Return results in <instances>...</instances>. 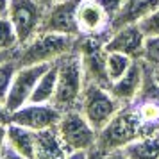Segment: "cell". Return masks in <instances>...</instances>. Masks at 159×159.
I'll return each instance as SVG.
<instances>
[{
  "mask_svg": "<svg viewBox=\"0 0 159 159\" xmlns=\"http://www.w3.org/2000/svg\"><path fill=\"white\" fill-rule=\"evenodd\" d=\"M77 36H66L57 32L41 30L27 43L20 45L15 52V57L20 66L30 65H52L66 54L75 52Z\"/></svg>",
  "mask_w": 159,
  "mask_h": 159,
  "instance_id": "1",
  "label": "cell"
},
{
  "mask_svg": "<svg viewBox=\"0 0 159 159\" xmlns=\"http://www.w3.org/2000/svg\"><path fill=\"white\" fill-rule=\"evenodd\" d=\"M56 66H57V84H56V95L52 104L61 113L79 109L82 91L86 86L79 54L77 52L66 54L65 57L56 61Z\"/></svg>",
  "mask_w": 159,
  "mask_h": 159,
  "instance_id": "2",
  "label": "cell"
},
{
  "mask_svg": "<svg viewBox=\"0 0 159 159\" xmlns=\"http://www.w3.org/2000/svg\"><path fill=\"white\" fill-rule=\"evenodd\" d=\"M141 136H148L143 122L132 104H125L120 107L111 122L98 130L97 136V147L104 152H111L116 148H123L127 143L134 141Z\"/></svg>",
  "mask_w": 159,
  "mask_h": 159,
  "instance_id": "3",
  "label": "cell"
},
{
  "mask_svg": "<svg viewBox=\"0 0 159 159\" xmlns=\"http://www.w3.org/2000/svg\"><path fill=\"white\" fill-rule=\"evenodd\" d=\"M120 107H122V104L111 95L109 88L98 86V84L84 86L79 111L84 115V118L97 132L102 130L111 122V118L120 111Z\"/></svg>",
  "mask_w": 159,
  "mask_h": 159,
  "instance_id": "4",
  "label": "cell"
},
{
  "mask_svg": "<svg viewBox=\"0 0 159 159\" xmlns=\"http://www.w3.org/2000/svg\"><path fill=\"white\" fill-rule=\"evenodd\" d=\"M56 129L70 154L72 152H88L89 148L97 147L98 132L89 125V122L84 118V115L79 109L65 111L59 118Z\"/></svg>",
  "mask_w": 159,
  "mask_h": 159,
  "instance_id": "5",
  "label": "cell"
},
{
  "mask_svg": "<svg viewBox=\"0 0 159 159\" xmlns=\"http://www.w3.org/2000/svg\"><path fill=\"white\" fill-rule=\"evenodd\" d=\"M45 11L47 6L38 0H11L7 18L15 27L20 45L27 43L38 32H41Z\"/></svg>",
  "mask_w": 159,
  "mask_h": 159,
  "instance_id": "6",
  "label": "cell"
},
{
  "mask_svg": "<svg viewBox=\"0 0 159 159\" xmlns=\"http://www.w3.org/2000/svg\"><path fill=\"white\" fill-rule=\"evenodd\" d=\"M48 66L50 65H30V66H20L16 70L11 88H9V93L6 97V102H4L9 113L20 109L30 100V95L36 88V82L47 72Z\"/></svg>",
  "mask_w": 159,
  "mask_h": 159,
  "instance_id": "7",
  "label": "cell"
},
{
  "mask_svg": "<svg viewBox=\"0 0 159 159\" xmlns=\"http://www.w3.org/2000/svg\"><path fill=\"white\" fill-rule=\"evenodd\" d=\"M80 0H63V2H52L47 6L41 30L57 32L66 36H79L80 30L77 25V6Z\"/></svg>",
  "mask_w": 159,
  "mask_h": 159,
  "instance_id": "8",
  "label": "cell"
},
{
  "mask_svg": "<svg viewBox=\"0 0 159 159\" xmlns=\"http://www.w3.org/2000/svg\"><path fill=\"white\" fill-rule=\"evenodd\" d=\"M61 115L63 113L54 104L27 102L25 106H22L20 109H16V111L11 113V122L38 132V130L56 127L59 122V118H61Z\"/></svg>",
  "mask_w": 159,
  "mask_h": 159,
  "instance_id": "9",
  "label": "cell"
},
{
  "mask_svg": "<svg viewBox=\"0 0 159 159\" xmlns=\"http://www.w3.org/2000/svg\"><path fill=\"white\" fill-rule=\"evenodd\" d=\"M147 72H148L147 65H145L141 59H136V61L132 63V66L123 73L120 79L115 80V82H111V86H109L111 95H113L122 106L130 104L132 100H136V97L139 95V91H141V88H143V84H145Z\"/></svg>",
  "mask_w": 159,
  "mask_h": 159,
  "instance_id": "10",
  "label": "cell"
},
{
  "mask_svg": "<svg viewBox=\"0 0 159 159\" xmlns=\"http://www.w3.org/2000/svg\"><path fill=\"white\" fill-rule=\"evenodd\" d=\"M145 39L147 36L141 32L139 25H125V27L111 30V36L106 43V50L120 52L132 59H141Z\"/></svg>",
  "mask_w": 159,
  "mask_h": 159,
  "instance_id": "11",
  "label": "cell"
},
{
  "mask_svg": "<svg viewBox=\"0 0 159 159\" xmlns=\"http://www.w3.org/2000/svg\"><path fill=\"white\" fill-rule=\"evenodd\" d=\"M75 16L80 34H100L111 30V18L97 0H80Z\"/></svg>",
  "mask_w": 159,
  "mask_h": 159,
  "instance_id": "12",
  "label": "cell"
},
{
  "mask_svg": "<svg viewBox=\"0 0 159 159\" xmlns=\"http://www.w3.org/2000/svg\"><path fill=\"white\" fill-rule=\"evenodd\" d=\"M157 7L159 0H125L120 13L111 20V30L125 27V25H138Z\"/></svg>",
  "mask_w": 159,
  "mask_h": 159,
  "instance_id": "13",
  "label": "cell"
},
{
  "mask_svg": "<svg viewBox=\"0 0 159 159\" xmlns=\"http://www.w3.org/2000/svg\"><path fill=\"white\" fill-rule=\"evenodd\" d=\"M68 154L70 152L66 150V147L56 127L36 132L34 159H66Z\"/></svg>",
  "mask_w": 159,
  "mask_h": 159,
  "instance_id": "14",
  "label": "cell"
},
{
  "mask_svg": "<svg viewBox=\"0 0 159 159\" xmlns=\"http://www.w3.org/2000/svg\"><path fill=\"white\" fill-rule=\"evenodd\" d=\"M6 143H7V148L16 152L18 156H23L27 159H34V147H36V132L34 130L9 122Z\"/></svg>",
  "mask_w": 159,
  "mask_h": 159,
  "instance_id": "15",
  "label": "cell"
},
{
  "mask_svg": "<svg viewBox=\"0 0 159 159\" xmlns=\"http://www.w3.org/2000/svg\"><path fill=\"white\" fill-rule=\"evenodd\" d=\"M129 159H159V132L141 136L123 147Z\"/></svg>",
  "mask_w": 159,
  "mask_h": 159,
  "instance_id": "16",
  "label": "cell"
},
{
  "mask_svg": "<svg viewBox=\"0 0 159 159\" xmlns=\"http://www.w3.org/2000/svg\"><path fill=\"white\" fill-rule=\"evenodd\" d=\"M56 84H57V66L52 63L47 72L39 77L36 82V88L30 95L29 102H36V104H52L54 95H56Z\"/></svg>",
  "mask_w": 159,
  "mask_h": 159,
  "instance_id": "17",
  "label": "cell"
},
{
  "mask_svg": "<svg viewBox=\"0 0 159 159\" xmlns=\"http://www.w3.org/2000/svg\"><path fill=\"white\" fill-rule=\"evenodd\" d=\"M134 61H136V59L129 57V56H125V54H120V52H107V56H106V68H107L109 80H111V82L118 80L123 73L132 66Z\"/></svg>",
  "mask_w": 159,
  "mask_h": 159,
  "instance_id": "18",
  "label": "cell"
},
{
  "mask_svg": "<svg viewBox=\"0 0 159 159\" xmlns=\"http://www.w3.org/2000/svg\"><path fill=\"white\" fill-rule=\"evenodd\" d=\"M20 47L16 30L7 16L0 18V52H11Z\"/></svg>",
  "mask_w": 159,
  "mask_h": 159,
  "instance_id": "19",
  "label": "cell"
},
{
  "mask_svg": "<svg viewBox=\"0 0 159 159\" xmlns=\"http://www.w3.org/2000/svg\"><path fill=\"white\" fill-rule=\"evenodd\" d=\"M18 68H20V65H18L15 56L0 65V102H6V97H7L11 82H13V77H15Z\"/></svg>",
  "mask_w": 159,
  "mask_h": 159,
  "instance_id": "20",
  "label": "cell"
},
{
  "mask_svg": "<svg viewBox=\"0 0 159 159\" xmlns=\"http://www.w3.org/2000/svg\"><path fill=\"white\" fill-rule=\"evenodd\" d=\"M141 61L148 68H159V36H150L145 39Z\"/></svg>",
  "mask_w": 159,
  "mask_h": 159,
  "instance_id": "21",
  "label": "cell"
},
{
  "mask_svg": "<svg viewBox=\"0 0 159 159\" xmlns=\"http://www.w3.org/2000/svg\"><path fill=\"white\" fill-rule=\"evenodd\" d=\"M138 25H139L141 32H143L147 38L159 36V7L156 9L154 13H150L147 18H143V20L138 23Z\"/></svg>",
  "mask_w": 159,
  "mask_h": 159,
  "instance_id": "22",
  "label": "cell"
},
{
  "mask_svg": "<svg viewBox=\"0 0 159 159\" xmlns=\"http://www.w3.org/2000/svg\"><path fill=\"white\" fill-rule=\"evenodd\" d=\"M97 2L100 4L102 9H104V11L109 15V18L113 20V18L120 13V9H122V6H123L125 0H97Z\"/></svg>",
  "mask_w": 159,
  "mask_h": 159,
  "instance_id": "23",
  "label": "cell"
},
{
  "mask_svg": "<svg viewBox=\"0 0 159 159\" xmlns=\"http://www.w3.org/2000/svg\"><path fill=\"white\" fill-rule=\"evenodd\" d=\"M86 159H106V152L100 150L98 147H93L86 152Z\"/></svg>",
  "mask_w": 159,
  "mask_h": 159,
  "instance_id": "24",
  "label": "cell"
},
{
  "mask_svg": "<svg viewBox=\"0 0 159 159\" xmlns=\"http://www.w3.org/2000/svg\"><path fill=\"white\" fill-rule=\"evenodd\" d=\"M6 134H7V125L6 123H0V156H2V152L6 150Z\"/></svg>",
  "mask_w": 159,
  "mask_h": 159,
  "instance_id": "25",
  "label": "cell"
},
{
  "mask_svg": "<svg viewBox=\"0 0 159 159\" xmlns=\"http://www.w3.org/2000/svg\"><path fill=\"white\" fill-rule=\"evenodd\" d=\"M9 122H11V113L7 111L4 102H0V123H6L7 125Z\"/></svg>",
  "mask_w": 159,
  "mask_h": 159,
  "instance_id": "26",
  "label": "cell"
},
{
  "mask_svg": "<svg viewBox=\"0 0 159 159\" xmlns=\"http://www.w3.org/2000/svg\"><path fill=\"white\" fill-rule=\"evenodd\" d=\"M106 159H129V157L125 156L123 148H116V150L106 152Z\"/></svg>",
  "mask_w": 159,
  "mask_h": 159,
  "instance_id": "27",
  "label": "cell"
},
{
  "mask_svg": "<svg viewBox=\"0 0 159 159\" xmlns=\"http://www.w3.org/2000/svg\"><path fill=\"white\" fill-rule=\"evenodd\" d=\"M0 159H27V157H23V156H18L16 152H13L11 148H7V147H6V150L2 152Z\"/></svg>",
  "mask_w": 159,
  "mask_h": 159,
  "instance_id": "28",
  "label": "cell"
},
{
  "mask_svg": "<svg viewBox=\"0 0 159 159\" xmlns=\"http://www.w3.org/2000/svg\"><path fill=\"white\" fill-rule=\"evenodd\" d=\"M9 4H11V0H0V18H2V16H7Z\"/></svg>",
  "mask_w": 159,
  "mask_h": 159,
  "instance_id": "29",
  "label": "cell"
},
{
  "mask_svg": "<svg viewBox=\"0 0 159 159\" xmlns=\"http://www.w3.org/2000/svg\"><path fill=\"white\" fill-rule=\"evenodd\" d=\"M66 159H86V152H72L66 156Z\"/></svg>",
  "mask_w": 159,
  "mask_h": 159,
  "instance_id": "30",
  "label": "cell"
},
{
  "mask_svg": "<svg viewBox=\"0 0 159 159\" xmlns=\"http://www.w3.org/2000/svg\"><path fill=\"white\" fill-rule=\"evenodd\" d=\"M15 52H16V50H11V52H0V65H2L4 61H7L9 57H13V56H15Z\"/></svg>",
  "mask_w": 159,
  "mask_h": 159,
  "instance_id": "31",
  "label": "cell"
},
{
  "mask_svg": "<svg viewBox=\"0 0 159 159\" xmlns=\"http://www.w3.org/2000/svg\"><path fill=\"white\" fill-rule=\"evenodd\" d=\"M150 73L154 77V80H156V84L159 86V68H150Z\"/></svg>",
  "mask_w": 159,
  "mask_h": 159,
  "instance_id": "32",
  "label": "cell"
},
{
  "mask_svg": "<svg viewBox=\"0 0 159 159\" xmlns=\"http://www.w3.org/2000/svg\"><path fill=\"white\" fill-rule=\"evenodd\" d=\"M38 2H41V4H45V6H50L52 0H38Z\"/></svg>",
  "mask_w": 159,
  "mask_h": 159,
  "instance_id": "33",
  "label": "cell"
},
{
  "mask_svg": "<svg viewBox=\"0 0 159 159\" xmlns=\"http://www.w3.org/2000/svg\"><path fill=\"white\" fill-rule=\"evenodd\" d=\"M52 2H63V0H52Z\"/></svg>",
  "mask_w": 159,
  "mask_h": 159,
  "instance_id": "34",
  "label": "cell"
}]
</instances>
